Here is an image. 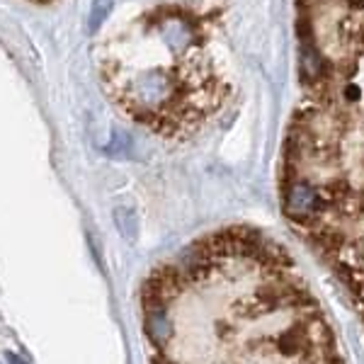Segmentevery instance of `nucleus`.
Masks as SVG:
<instances>
[{"mask_svg": "<svg viewBox=\"0 0 364 364\" xmlns=\"http://www.w3.org/2000/svg\"><path fill=\"white\" fill-rule=\"evenodd\" d=\"M141 306L153 364H347L301 267L250 226L153 270Z\"/></svg>", "mask_w": 364, "mask_h": 364, "instance_id": "1", "label": "nucleus"}, {"mask_svg": "<svg viewBox=\"0 0 364 364\" xmlns=\"http://www.w3.org/2000/svg\"><path fill=\"white\" fill-rule=\"evenodd\" d=\"M313 47L321 68L301 78L284 141L282 211L364 325V27Z\"/></svg>", "mask_w": 364, "mask_h": 364, "instance_id": "2", "label": "nucleus"}, {"mask_svg": "<svg viewBox=\"0 0 364 364\" xmlns=\"http://www.w3.org/2000/svg\"><path fill=\"white\" fill-rule=\"evenodd\" d=\"M109 10H112V0H95L93 3V10H90V25H87V30L95 32L100 25L105 22V17L109 15Z\"/></svg>", "mask_w": 364, "mask_h": 364, "instance_id": "3", "label": "nucleus"}, {"mask_svg": "<svg viewBox=\"0 0 364 364\" xmlns=\"http://www.w3.org/2000/svg\"><path fill=\"white\" fill-rule=\"evenodd\" d=\"M8 359H10V364H25L17 354H8Z\"/></svg>", "mask_w": 364, "mask_h": 364, "instance_id": "4", "label": "nucleus"}]
</instances>
